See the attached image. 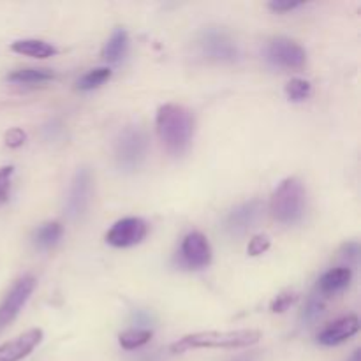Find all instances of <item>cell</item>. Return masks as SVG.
<instances>
[{"mask_svg": "<svg viewBox=\"0 0 361 361\" xmlns=\"http://www.w3.org/2000/svg\"><path fill=\"white\" fill-rule=\"evenodd\" d=\"M127 49H129V34H127L126 28L116 27L115 30H113L111 37H109L108 42L104 44L102 56H104L106 62L118 63L123 60Z\"/></svg>", "mask_w": 361, "mask_h": 361, "instance_id": "obj_15", "label": "cell"}, {"mask_svg": "<svg viewBox=\"0 0 361 361\" xmlns=\"http://www.w3.org/2000/svg\"><path fill=\"white\" fill-rule=\"evenodd\" d=\"M109 78H111V69H109V67H97V69L88 71V73L78 81V88L85 92L94 90V88L101 87L102 83H106Z\"/></svg>", "mask_w": 361, "mask_h": 361, "instance_id": "obj_20", "label": "cell"}, {"mask_svg": "<svg viewBox=\"0 0 361 361\" xmlns=\"http://www.w3.org/2000/svg\"><path fill=\"white\" fill-rule=\"evenodd\" d=\"M13 166H4V168H0V203H6L7 197H9L11 178H13Z\"/></svg>", "mask_w": 361, "mask_h": 361, "instance_id": "obj_23", "label": "cell"}, {"mask_svg": "<svg viewBox=\"0 0 361 361\" xmlns=\"http://www.w3.org/2000/svg\"><path fill=\"white\" fill-rule=\"evenodd\" d=\"M6 145L9 148H20L21 145L25 143V140H27V134H25L23 129H20V127H14V129H9L6 133Z\"/></svg>", "mask_w": 361, "mask_h": 361, "instance_id": "obj_26", "label": "cell"}, {"mask_svg": "<svg viewBox=\"0 0 361 361\" xmlns=\"http://www.w3.org/2000/svg\"><path fill=\"white\" fill-rule=\"evenodd\" d=\"M11 49L20 55L32 56V59H48L56 53V48L49 42L41 41V39H21L11 44Z\"/></svg>", "mask_w": 361, "mask_h": 361, "instance_id": "obj_16", "label": "cell"}, {"mask_svg": "<svg viewBox=\"0 0 361 361\" xmlns=\"http://www.w3.org/2000/svg\"><path fill=\"white\" fill-rule=\"evenodd\" d=\"M42 341V330L32 328L20 337L0 345V361H21L27 358Z\"/></svg>", "mask_w": 361, "mask_h": 361, "instance_id": "obj_12", "label": "cell"}, {"mask_svg": "<svg viewBox=\"0 0 361 361\" xmlns=\"http://www.w3.org/2000/svg\"><path fill=\"white\" fill-rule=\"evenodd\" d=\"M92 183H94V176H92L90 168L78 169L71 182L66 201V214L73 221H78L87 214L92 196Z\"/></svg>", "mask_w": 361, "mask_h": 361, "instance_id": "obj_7", "label": "cell"}, {"mask_svg": "<svg viewBox=\"0 0 361 361\" xmlns=\"http://www.w3.org/2000/svg\"><path fill=\"white\" fill-rule=\"evenodd\" d=\"M55 73L51 69H35V67H27V69H18L7 74V81L16 85H37L51 81Z\"/></svg>", "mask_w": 361, "mask_h": 361, "instance_id": "obj_17", "label": "cell"}, {"mask_svg": "<svg viewBox=\"0 0 361 361\" xmlns=\"http://www.w3.org/2000/svg\"><path fill=\"white\" fill-rule=\"evenodd\" d=\"M324 312V296L321 295H312L307 302V305L303 307L302 312V321L305 324H312L323 316Z\"/></svg>", "mask_w": 361, "mask_h": 361, "instance_id": "obj_22", "label": "cell"}, {"mask_svg": "<svg viewBox=\"0 0 361 361\" xmlns=\"http://www.w3.org/2000/svg\"><path fill=\"white\" fill-rule=\"evenodd\" d=\"M295 300L296 298H295V295H293V293H282V295H279L277 298L271 302L270 310H271V312H275V314L286 312V310H288L289 307L295 303Z\"/></svg>", "mask_w": 361, "mask_h": 361, "instance_id": "obj_25", "label": "cell"}, {"mask_svg": "<svg viewBox=\"0 0 361 361\" xmlns=\"http://www.w3.org/2000/svg\"><path fill=\"white\" fill-rule=\"evenodd\" d=\"M312 94V85L309 81L302 80V78H293L288 85H286V95L289 101L302 102L310 97Z\"/></svg>", "mask_w": 361, "mask_h": 361, "instance_id": "obj_21", "label": "cell"}, {"mask_svg": "<svg viewBox=\"0 0 361 361\" xmlns=\"http://www.w3.org/2000/svg\"><path fill=\"white\" fill-rule=\"evenodd\" d=\"M148 152V137L141 127H126L116 137L115 161L120 171L134 173L143 166Z\"/></svg>", "mask_w": 361, "mask_h": 361, "instance_id": "obj_4", "label": "cell"}, {"mask_svg": "<svg viewBox=\"0 0 361 361\" xmlns=\"http://www.w3.org/2000/svg\"><path fill=\"white\" fill-rule=\"evenodd\" d=\"M197 49L204 59L217 63H235L240 59V48L235 39L217 27L204 28L197 37Z\"/></svg>", "mask_w": 361, "mask_h": 361, "instance_id": "obj_5", "label": "cell"}, {"mask_svg": "<svg viewBox=\"0 0 361 361\" xmlns=\"http://www.w3.org/2000/svg\"><path fill=\"white\" fill-rule=\"evenodd\" d=\"M268 249H270V238L264 235H257L249 242L247 252H249V256H261V254L267 252Z\"/></svg>", "mask_w": 361, "mask_h": 361, "instance_id": "obj_24", "label": "cell"}, {"mask_svg": "<svg viewBox=\"0 0 361 361\" xmlns=\"http://www.w3.org/2000/svg\"><path fill=\"white\" fill-rule=\"evenodd\" d=\"M62 226L59 222H48V224H42L41 228L35 231V245L41 247V249H51L62 238Z\"/></svg>", "mask_w": 361, "mask_h": 361, "instance_id": "obj_18", "label": "cell"}, {"mask_svg": "<svg viewBox=\"0 0 361 361\" xmlns=\"http://www.w3.org/2000/svg\"><path fill=\"white\" fill-rule=\"evenodd\" d=\"M341 254H342V257H344V259L356 263V261H358V256H360V245H358V243H355V242L345 243V245L342 247Z\"/></svg>", "mask_w": 361, "mask_h": 361, "instance_id": "obj_28", "label": "cell"}, {"mask_svg": "<svg viewBox=\"0 0 361 361\" xmlns=\"http://www.w3.org/2000/svg\"><path fill=\"white\" fill-rule=\"evenodd\" d=\"M307 194L298 178H286L270 201V212L281 224H296L305 214Z\"/></svg>", "mask_w": 361, "mask_h": 361, "instance_id": "obj_3", "label": "cell"}, {"mask_svg": "<svg viewBox=\"0 0 361 361\" xmlns=\"http://www.w3.org/2000/svg\"><path fill=\"white\" fill-rule=\"evenodd\" d=\"M238 361H247V360H238Z\"/></svg>", "mask_w": 361, "mask_h": 361, "instance_id": "obj_30", "label": "cell"}, {"mask_svg": "<svg viewBox=\"0 0 361 361\" xmlns=\"http://www.w3.org/2000/svg\"><path fill=\"white\" fill-rule=\"evenodd\" d=\"M152 338V331L145 330V328H134V330H127L123 334H120L118 342L123 349L127 351H134V349L143 348L145 344H148Z\"/></svg>", "mask_w": 361, "mask_h": 361, "instance_id": "obj_19", "label": "cell"}, {"mask_svg": "<svg viewBox=\"0 0 361 361\" xmlns=\"http://www.w3.org/2000/svg\"><path fill=\"white\" fill-rule=\"evenodd\" d=\"M267 60L281 69H302L307 62V53L293 39L275 37L267 46Z\"/></svg>", "mask_w": 361, "mask_h": 361, "instance_id": "obj_9", "label": "cell"}, {"mask_svg": "<svg viewBox=\"0 0 361 361\" xmlns=\"http://www.w3.org/2000/svg\"><path fill=\"white\" fill-rule=\"evenodd\" d=\"M182 259L192 268H204L212 263V247L207 236L200 231H192L182 242Z\"/></svg>", "mask_w": 361, "mask_h": 361, "instance_id": "obj_11", "label": "cell"}, {"mask_svg": "<svg viewBox=\"0 0 361 361\" xmlns=\"http://www.w3.org/2000/svg\"><path fill=\"white\" fill-rule=\"evenodd\" d=\"M268 7H270V11H274V13H289V11L302 7V2H291V0H274V2L268 4Z\"/></svg>", "mask_w": 361, "mask_h": 361, "instance_id": "obj_27", "label": "cell"}, {"mask_svg": "<svg viewBox=\"0 0 361 361\" xmlns=\"http://www.w3.org/2000/svg\"><path fill=\"white\" fill-rule=\"evenodd\" d=\"M35 289V279L32 275L18 279L11 291L7 293L6 298L0 302V334L13 323L28 302L30 295Z\"/></svg>", "mask_w": 361, "mask_h": 361, "instance_id": "obj_6", "label": "cell"}, {"mask_svg": "<svg viewBox=\"0 0 361 361\" xmlns=\"http://www.w3.org/2000/svg\"><path fill=\"white\" fill-rule=\"evenodd\" d=\"M147 233L148 226L143 219L126 217L113 224V228L106 235V242L116 249H127V247H134L143 242Z\"/></svg>", "mask_w": 361, "mask_h": 361, "instance_id": "obj_10", "label": "cell"}, {"mask_svg": "<svg viewBox=\"0 0 361 361\" xmlns=\"http://www.w3.org/2000/svg\"><path fill=\"white\" fill-rule=\"evenodd\" d=\"M159 137L166 150L175 157L185 154L189 150L196 129V120L190 109L180 104H164L159 108L157 118Z\"/></svg>", "mask_w": 361, "mask_h": 361, "instance_id": "obj_1", "label": "cell"}, {"mask_svg": "<svg viewBox=\"0 0 361 361\" xmlns=\"http://www.w3.org/2000/svg\"><path fill=\"white\" fill-rule=\"evenodd\" d=\"M353 271L349 267H341V268H331L328 270L323 277L317 282V289H319L321 296L328 295H337V293L344 291L349 284H351Z\"/></svg>", "mask_w": 361, "mask_h": 361, "instance_id": "obj_14", "label": "cell"}, {"mask_svg": "<svg viewBox=\"0 0 361 361\" xmlns=\"http://www.w3.org/2000/svg\"><path fill=\"white\" fill-rule=\"evenodd\" d=\"M261 334L256 330L236 331H200V334L185 335L171 345V353L190 351V349H243L257 344Z\"/></svg>", "mask_w": 361, "mask_h": 361, "instance_id": "obj_2", "label": "cell"}, {"mask_svg": "<svg viewBox=\"0 0 361 361\" xmlns=\"http://www.w3.org/2000/svg\"><path fill=\"white\" fill-rule=\"evenodd\" d=\"M358 330H360L358 317L353 316L351 314V316H344V317H341V319H337V321H334V323L328 324V326L319 334L317 342L323 345H328V348H331V345H338V344H342V342L349 341L353 335L358 334Z\"/></svg>", "mask_w": 361, "mask_h": 361, "instance_id": "obj_13", "label": "cell"}, {"mask_svg": "<svg viewBox=\"0 0 361 361\" xmlns=\"http://www.w3.org/2000/svg\"><path fill=\"white\" fill-rule=\"evenodd\" d=\"M264 212V203L261 200H250L245 203L238 204L236 208H233L228 214L224 221V229L229 236H238L247 235L250 229H254L257 226V222L261 221Z\"/></svg>", "mask_w": 361, "mask_h": 361, "instance_id": "obj_8", "label": "cell"}, {"mask_svg": "<svg viewBox=\"0 0 361 361\" xmlns=\"http://www.w3.org/2000/svg\"><path fill=\"white\" fill-rule=\"evenodd\" d=\"M349 361H361V353L355 351V355L351 356V360H349Z\"/></svg>", "mask_w": 361, "mask_h": 361, "instance_id": "obj_29", "label": "cell"}]
</instances>
